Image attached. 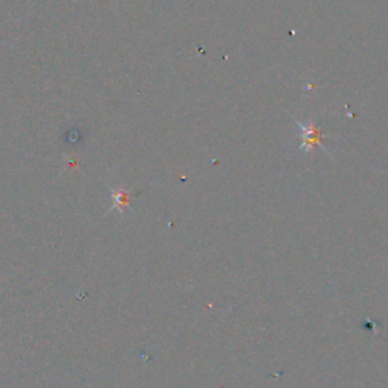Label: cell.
Listing matches in <instances>:
<instances>
[{"label": "cell", "instance_id": "cell-1", "mask_svg": "<svg viewBox=\"0 0 388 388\" xmlns=\"http://www.w3.org/2000/svg\"><path fill=\"white\" fill-rule=\"evenodd\" d=\"M296 125L300 129V137H302V145H300V150H305L308 154H314V149L319 146L323 150H326L323 147V138H326L328 135H325L323 132L320 131V128L316 125L314 120H309L308 123H302L299 120H296Z\"/></svg>", "mask_w": 388, "mask_h": 388}]
</instances>
